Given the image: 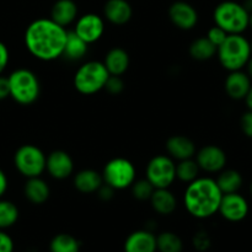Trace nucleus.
Instances as JSON below:
<instances>
[{
  "label": "nucleus",
  "instance_id": "1",
  "mask_svg": "<svg viewBox=\"0 0 252 252\" xmlns=\"http://www.w3.org/2000/svg\"><path fill=\"white\" fill-rule=\"evenodd\" d=\"M68 31L52 19H37L27 26L25 46L27 51L43 62H52L63 56Z\"/></svg>",
  "mask_w": 252,
  "mask_h": 252
},
{
  "label": "nucleus",
  "instance_id": "2",
  "mask_svg": "<svg viewBox=\"0 0 252 252\" xmlns=\"http://www.w3.org/2000/svg\"><path fill=\"white\" fill-rule=\"evenodd\" d=\"M221 193L216 180L211 177H197L185 189L184 203L187 212L197 219H207L218 213Z\"/></svg>",
  "mask_w": 252,
  "mask_h": 252
},
{
  "label": "nucleus",
  "instance_id": "3",
  "mask_svg": "<svg viewBox=\"0 0 252 252\" xmlns=\"http://www.w3.org/2000/svg\"><path fill=\"white\" fill-rule=\"evenodd\" d=\"M219 63L228 71L243 70L251 58L250 41L243 34H228L217 48Z\"/></svg>",
  "mask_w": 252,
  "mask_h": 252
},
{
  "label": "nucleus",
  "instance_id": "4",
  "mask_svg": "<svg viewBox=\"0 0 252 252\" xmlns=\"http://www.w3.org/2000/svg\"><path fill=\"white\" fill-rule=\"evenodd\" d=\"M213 19L217 26L228 34H243L249 29L250 12L240 2L226 0L217 5Z\"/></svg>",
  "mask_w": 252,
  "mask_h": 252
},
{
  "label": "nucleus",
  "instance_id": "5",
  "mask_svg": "<svg viewBox=\"0 0 252 252\" xmlns=\"http://www.w3.org/2000/svg\"><path fill=\"white\" fill-rule=\"evenodd\" d=\"M10 97L20 105H31L41 93L39 80L33 71L29 69H16L9 76Z\"/></svg>",
  "mask_w": 252,
  "mask_h": 252
},
{
  "label": "nucleus",
  "instance_id": "6",
  "mask_svg": "<svg viewBox=\"0 0 252 252\" xmlns=\"http://www.w3.org/2000/svg\"><path fill=\"white\" fill-rule=\"evenodd\" d=\"M108 74L102 62L90 61L79 66L74 75V86L83 95H94L105 89Z\"/></svg>",
  "mask_w": 252,
  "mask_h": 252
},
{
  "label": "nucleus",
  "instance_id": "7",
  "mask_svg": "<svg viewBox=\"0 0 252 252\" xmlns=\"http://www.w3.org/2000/svg\"><path fill=\"white\" fill-rule=\"evenodd\" d=\"M101 175L103 184L112 187L115 191H120L132 186L137 177V170L128 159L115 158L105 165Z\"/></svg>",
  "mask_w": 252,
  "mask_h": 252
},
{
  "label": "nucleus",
  "instance_id": "8",
  "mask_svg": "<svg viewBox=\"0 0 252 252\" xmlns=\"http://www.w3.org/2000/svg\"><path fill=\"white\" fill-rule=\"evenodd\" d=\"M47 157L38 147L26 144L20 147L14 155V165L22 176L38 177L46 170Z\"/></svg>",
  "mask_w": 252,
  "mask_h": 252
},
{
  "label": "nucleus",
  "instance_id": "9",
  "mask_svg": "<svg viewBox=\"0 0 252 252\" xmlns=\"http://www.w3.org/2000/svg\"><path fill=\"white\" fill-rule=\"evenodd\" d=\"M147 180L154 189H169L176 180V165L167 155H157L147 166Z\"/></svg>",
  "mask_w": 252,
  "mask_h": 252
},
{
  "label": "nucleus",
  "instance_id": "10",
  "mask_svg": "<svg viewBox=\"0 0 252 252\" xmlns=\"http://www.w3.org/2000/svg\"><path fill=\"white\" fill-rule=\"evenodd\" d=\"M249 211L250 206L248 199L241 196L239 192H234V193L223 194L218 212L225 220L238 223L248 217Z\"/></svg>",
  "mask_w": 252,
  "mask_h": 252
},
{
  "label": "nucleus",
  "instance_id": "11",
  "mask_svg": "<svg viewBox=\"0 0 252 252\" xmlns=\"http://www.w3.org/2000/svg\"><path fill=\"white\" fill-rule=\"evenodd\" d=\"M74 32L88 44L95 43L105 32V22L96 14H85L76 20Z\"/></svg>",
  "mask_w": 252,
  "mask_h": 252
},
{
  "label": "nucleus",
  "instance_id": "12",
  "mask_svg": "<svg viewBox=\"0 0 252 252\" xmlns=\"http://www.w3.org/2000/svg\"><path fill=\"white\" fill-rule=\"evenodd\" d=\"M196 162L199 170L216 174L224 170L226 165V154L217 145H206L196 155Z\"/></svg>",
  "mask_w": 252,
  "mask_h": 252
},
{
  "label": "nucleus",
  "instance_id": "13",
  "mask_svg": "<svg viewBox=\"0 0 252 252\" xmlns=\"http://www.w3.org/2000/svg\"><path fill=\"white\" fill-rule=\"evenodd\" d=\"M170 21L180 30L189 31L198 22V12L186 1H175L169 7Z\"/></svg>",
  "mask_w": 252,
  "mask_h": 252
},
{
  "label": "nucleus",
  "instance_id": "14",
  "mask_svg": "<svg viewBox=\"0 0 252 252\" xmlns=\"http://www.w3.org/2000/svg\"><path fill=\"white\" fill-rule=\"evenodd\" d=\"M46 170L53 179H68L74 171L73 159L63 150H54L47 157Z\"/></svg>",
  "mask_w": 252,
  "mask_h": 252
},
{
  "label": "nucleus",
  "instance_id": "15",
  "mask_svg": "<svg viewBox=\"0 0 252 252\" xmlns=\"http://www.w3.org/2000/svg\"><path fill=\"white\" fill-rule=\"evenodd\" d=\"M252 85V80L248 73L243 70L229 71L225 79V93L233 100H245L249 90Z\"/></svg>",
  "mask_w": 252,
  "mask_h": 252
},
{
  "label": "nucleus",
  "instance_id": "16",
  "mask_svg": "<svg viewBox=\"0 0 252 252\" xmlns=\"http://www.w3.org/2000/svg\"><path fill=\"white\" fill-rule=\"evenodd\" d=\"M103 15L108 22L122 26L132 19L133 10L127 0H107L103 6Z\"/></svg>",
  "mask_w": 252,
  "mask_h": 252
},
{
  "label": "nucleus",
  "instance_id": "17",
  "mask_svg": "<svg viewBox=\"0 0 252 252\" xmlns=\"http://www.w3.org/2000/svg\"><path fill=\"white\" fill-rule=\"evenodd\" d=\"M157 236L149 230L130 234L125 243V252H157Z\"/></svg>",
  "mask_w": 252,
  "mask_h": 252
},
{
  "label": "nucleus",
  "instance_id": "18",
  "mask_svg": "<svg viewBox=\"0 0 252 252\" xmlns=\"http://www.w3.org/2000/svg\"><path fill=\"white\" fill-rule=\"evenodd\" d=\"M166 150L170 158L175 160L192 159L196 154V145L185 135H174L166 142Z\"/></svg>",
  "mask_w": 252,
  "mask_h": 252
},
{
  "label": "nucleus",
  "instance_id": "19",
  "mask_svg": "<svg viewBox=\"0 0 252 252\" xmlns=\"http://www.w3.org/2000/svg\"><path fill=\"white\" fill-rule=\"evenodd\" d=\"M78 17V6L73 0H57L52 6L51 19L62 27L73 24Z\"/></svg>",
  "mask_w": 252,
  "mask_h": 252
},
{
  "label": "nucleus",
  "instance_id": "20",
  "mask_svg": "<svg viewBox=\"0 0 252 252\" xmlns=\"http://www.w3.org/2000/svg\"><path fill=\"white\" fill-rule=\"evenodd\" d=\"M103 185L102 175L98 174L97 171L91 169H85L79 171L74 176V186L80 193L90 194L95 193L98 191Z\"/></svg>",
  "mask_w": 252,
  "mask_h": 252
},
{
  "label": "nucleus",
  "instance_id": "21",
  "mask_svg": "<svg viewBox=\"0 0 252 252\" xmlns=\"http://www.w3.org/2000/svg\"><path fill=\"white\" fill-rule=\"evenodd\" d=\"M102 63L110 75L121 76L129 68V56L123 48L115 47L107 52Z\"/></svg>",
  "mask_w": 252,
  "mask_h": 252
},
{
  "label": "nucleus",
  "instance_id": "22",
  "mask_svg": "<svg viewBox=\"0 0 252 252\" xmlns=\"http://www.w3.org/2000/svg\"><path fill=\"white\" fill-rule=\"evenodd\" d=\"M153 209L161 216H170L177 207V199L169 189H155L150 197Z\"/></svg>",
  "mask_w": 252,
  "mask_h": 252
},
{
  "label": "nucleus",
  "instance_id": "23",
  "mask_svg": "<svg viewBox=\"0 0 252 252\" xmlns=\"http://www.w3.org/2000/svg\"><path fill=\"white\" fill-rule=\"evenodd\" d=\"M25 197L33 204H43L47 202L51 194V189L47 182L41 177H31L27 179L24 187Z\"/></svg>",
  "mask_w": 252,
  "mask_h": 252
},
{
  "label": "nucleus",
  "instance_id": "24",
  "mask_svg": "<svg viewBox=\"0 0 252 252\" xmlns=\"http://www.w3.org/2000/svg\"><path fill=\"white\" fill-rule=\"evenodd\" d=\"M88 48L89 44L86 42H84L74 31H69L62 57H65L68 61H80L88 53Z\"/></svg>",
  "mask_w": 252,
  "mask_h": 252
},
{
  "label": "nucleus",
  "instance_id": "25",
  "mask_svg": "<svg viewBox=\"0 0 252 252\" xmlns=\"http://www.w3.org/2000/svg\"><path fill=\"white\" fill-rule=\"evenodd\" d=\"M217 185L220 189L221 193H234V192H239V189L243 186L244 179L241 174L236 170L229 169V170H221L219 172L218 179L216 180Z\"/></svg>",
  "mask_w": 252,
  "mask_h": 252
},
{
  "label": "nucleus",
  "instance_id": "26",
  "mask_svg": "<svg viewBox=\"0 0 252 252\" xmlns=\"http://www.w3.org/2000/svg\"><path fill=\"white\" fill-rule=\"evenodd\" d=\"M217 54V47L207 37H199L194 39L189 46V56L194 61H209Z\"/></svg>",
  "mask_w": 252,
  "mask_h": 252
},
{
  "label": "nucleus",
  "instance_id": "27",
  "mask_svg": "<svg viewBox=\"0 0 252 252\" xmlns=\"http://www.w3.org/2000/svg\"><path fill=\"white\" fill-rule=\"evenodd\" d=\"M49 249H51V252H79L80 243L73 235L58 234L52 239Z\"/></svg>",
  "mask_w": 252,
  "mask_h": 252
},
{
  "label": "nucleus",
  "instance_id": "28",
  "mask_svg": "<svg viewBox=\"0 0 252 252\" xmlns=\"http://www.w3.org/2000/svg\"><path fill=\"white\" fill-rule=\"evenodd\" d=\"M20 216L16 204L6 199H0V230L10 228L17 221Z\"/></svg>",
  "mask_w": 252,
  "mask_h": 252
},
{
  "label": "nucleus",
  "instance_id": "29",
  "mask_svg": "<svg viewBox=\"0 0 252 252\" xmlns=\"http://www.w3.org/2000/svg\"><path fill=\"white\" fill-rule=\"evenodd\" d=\"M157 249L160 252H182L184 244L179 235L171 231H165L157 236Z\"/></svg>",
  "mask_w": 252,
  "mask_h": 252
},
{
  "label": "nucleus",
  "instance_id": "30",
  "mask_svg": "<svg viewBox=\"0 0 252 252\" xmlns=\"http://www.w3.org/2000/svg\"><path fill=\"white\" fill-rule=\"evenodd\" d=\"M198 174L199 167L197 165L196 160H193V158L181 160L176 165V179L185 182V184H189V182L194 181L198 177Z\"/></svg>",
  "mask_w": 252,
  "mask_h": 252
},
{
  "label": "nucleus",
  "instance_id": "31",
  "mask_svg": "<svg viewBox=\"0 0 252 252\" xmlns=\"http://www.w3.org/2000/svg\"><path fill=\"white\" fill-rule=\"evenodd\" d=\"M130 187H132V194L138 201H149L155 189L147 179L134 181Z\"/></svg>",
  "mask_w": 252,
  "mask_h": 252
},
{
  "label": "nucleus",
  "instance_id": "32",
  "mask_svg": "<svg viewBox=\"0 0 252 252\" xmlns=\"http://www.w3.org/2000/svg\"><path fill=\"white\" fill-rule=\"evenodd\" d=\"M105 89L108 91V94H111V95H120L123 91V89H125V83H123V80L121 79V76L110 75L107 81H106Z\"/></svg>",
  "mask_w": 252,
  "mask_h": 252
},
{
  "label": "nucleus",
  "instance_id": "33",
  "mask_svg": "<svg viewBox=\"0 0 252 252\" xmlns=\"http://www.w3.org/2000/svg\"><path fill=\"white\" fill-rule=\"evenodd\" d=\"M206 37L217 47V48H218V47L225 41V38L228 37V33H226L223 29H220V27H218L216 25V26L211 27V29L208 30V33H207Z\"/></svg>",
  "mask_w": 252,
  "mask_h": 252
},
{
  "label": "nucleus",
  "instance_id": "34",
  "mask_svg": "<svg viewBox=\"0 0 252 252\" xmlns=\"http://www.w3.org/2000/svg\"><path fill=\"white\" fill-rule=\"evenodd\" d=\"M193 246L197 251H207L211 248V238L206 231H198L193 236Z\"/></svg>",
  "mask_w": 252,
  "mask_h": 252
},
{
  "label": "nucleus",
  "instance_id": "35",
  "mask_svg": "<svg viewBox=\"0 0 252 252\" xmlns=\"http://www.w3.org/2000/svg\"><path fill=\"white\" fill-rule=\"evenodd\" d=\"M240 126L244 134H245L246 137L252 138V111L251 110L246 111V112L241 116Z\"/></svg>",
  "mask_w": 252,
  "mask_h": 252
},
{
  "label": "nucleus",
  "instance_id": "36",
  "mask_svg": "<svg viewBox=\"0 0 252 252\" xmlns=\"http://www.w3.org/2000/svg\"><path fill=\"white\" fill-rule=\"evenodd\" d=\"M14 251V241L10 238L9 234L4 230H0V252H12Z\"/></svg>",
  "mask_w": 252,
  "mask_h": 252
},
{
  "label": "nucleus",
  "instance_id": "37",
  "mask_svg": "<svg viewBox=\"0 0 252 252\" xmlns=\"http://www.w3.org/2000/svg\"><path fill=\"white\" fill-rule=\"evenodd\" d=\"M9 59H10L9 49H7L6 44L2 43V42L0 41V75H1L2 71L6 69L7 64H9Z\"/></svg>",
  "mask_w": 252,
  "mask_h": 252
},
{
  "label": "nucleus",
  "instance_id": "38",
  "mask_svg": "<svg viewBox=\"0 0 252 252\" xmlns=\"http://www.w3.org/2000/svg\"><path fill=\"white\" fill-rule=\"evenodd\" d=\"M10 96V88H9V80L6 76L0 75V101L5 100Z\"/></svg>",
  "mask_w": 252,
  "mask_h": 252
},
{
  "label": "nucleus",
  "instance_id": "39",
  "mask_svg": "<svg viewBox=\"0 0 252 252\" xmlns=\"http://www.w3.org/2000/svg\"><path fill=\"white\" fill-rule=\"evenodd\" d=\"M98 197H100L102 201H110L111 198L113 197V192H115V189H112V187H110L108 185H102V186L98 189Z\"/></svg>",
  "mask_w": 252,
  "mask_h": 252
},
{
  "label": "nucleus",
  "instance_id": "40",
  "mask_svg": "<svg viewBox=\"0 0 252 252\" xmlns=\"http://www.w3.org/2000/svg\"><path fill=\"white\" fill-rule=\"evenodd\" d=\"M7 186H9V182H7L6 175H5V172L0 169V198L5 194Z\"/></svg>",
  "mask_w": 252,
  "mask_h": 252
},
{
  "label": "nucleus",
  "instance_id": "41",
  "mask_svg": "<svg viewBox=\"0 0 252 252\" xmlns=\"http://www.w3.org/2000/svg\"><path fill=\"white\" fill-rule=\"evenodd\" d=\"M245 102H246V106H248L249 110L252 111V85L250 88V90H249L248 95H246L245 97Z\"/></svg>",
  "mask_w": 252,
  "mask_h": 252
},
{
  "label": "nucleus",
  "instance_id": "42",
  "mask_svg": "<svg viewBox=\"0 0 252 252\" xmlns=\"http://www.w3.org/2000/svg\"><path fill=\"white\" fill-rule=\"evenodd\" d=\"M246 68H248V74H249V76H250L251 80H252V56H251L250 61H249L248 64H246Z\"/></svg>",
  "mask_w": 252,
  "mask_h": 252
},
{
  "label": "nucleus",
  "instance_id": "43",
  "mask_svg": "<svg viewBox=\"0 0 252 252\" xmlns=\"http://www.w3.org/2000/svg\"><path fill=\"white\" fill-rule=\"evenodd\" d=\"M243 5L245 6V9L248 10V11L251 14V12H252V0H246V1L244 2Z\"/></svg>",
  "mask_w": 252,
  "mask_h": 252
},
{
  "label": "nucleus",
  "instance_id": "44",
  "mask_svg": "<svg viewBox=\"0 0 252 252\" xmlns=\"http://www.w3.org/2000/svg\"><path fill=\"white\" fill-rule=\"evenodd\" d=\"M249 27H251L252 30V12L250 14V22H249Z\"/></svg>",
  "mask_w": 252,
  "mask_h": 252
},
{
  "label": "nucleus",
  "instance_id": "45",
  "mask_svg": "<svg viewBox=\"0 0 252 252\" xmlns=\"http://www.w3.org/2000/svg\"><path fill=\"white\" fill-rule=\"evenodd\" d=\"M250 193H251V196H252V181H251V184H250Z\"/></svg>",
  "mask_w": 252,
  "mask_h": 252
},
{
  "label": "nucleus",
  "instance_id": "46",
  "mask_svg": "<svg viewBox=\"0 0 252 252\" xmlns=\"http://www.w3.org/2000/svg\"><path fill=\"white\" fill-rule=\"evenodd\" d=\"M250 46H251V56H252V42H250Z\"/></svg>",
  "mask_w": 252,
  "mask_h": 252
}]
</instances>
